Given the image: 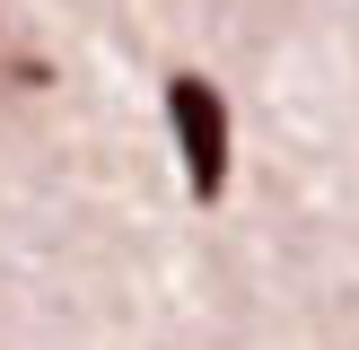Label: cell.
<instances>
[{
  "instance_id": "obj_1",
  "label": "cell",
  "mask_w": 359,
  "mask_h": 350,
  "mask_svg": "<svg viewBox=\"0 0 359 350\" xmlns=\"http://www.w3.org/2000/svg\"><path fill=\"white\" fill-rule=\"evenodd\" d=\"M167 132H175V158H184V192L193 202H219L228 192V97L219 79H202V70H175L167 79Z\"/></svg>"
}]
</instances>
